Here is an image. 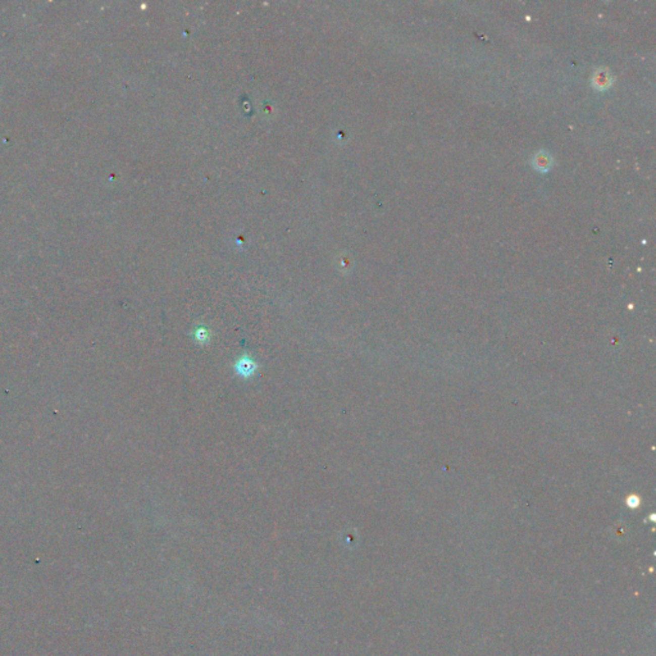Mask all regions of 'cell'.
Returning a JSON list of instances; mask_svg holds the SVG:
<instances>
[{
  "instance_id": "1",
  "label": "cell",
  "mask_w": 656,
  "mask_h": 656,
  "mask_svg": "<svg viewBox=\"0 0 656 656\" xmlns=\"http://www.w3.org/2000/svg\"><path fill=\"white\" fill-rule=\"evenodd\" d=\"M532 166H533L538 172H548V171L551 168V166H553V158H551L550 154H548L546 151H539V153H537L536 155L533 156Z\"/></svg>"
},
{
  "instance_id": "2",
  "label": "cell",
  "mask_w": 656,
  "mask_h": 656,
  "mask_svg": "<svg viewBox=\"0 0 656 656\" xmlns=\"http://www.w3.org/2000/svg\"><path fill=\"white\" fill-rule=\"evenodd\" d=\"M593 86L597 90H605L612 85V77L610 73L605 68H600L593 73Z\"/></svg>"
}]
</instances>
